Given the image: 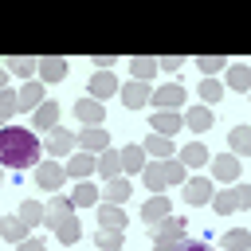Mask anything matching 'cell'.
<instances>
[{
  "label": "cell",
  "mask_w": 251,
  "mask_h": 251,
  "mask_svg": "<svg viewBox=\"0 0 251 251\" xmlns=\"http://www.w3.org/2000/svg\"><path fill=\"white\" fill-rule=\"evenodd\" d=\"M43 208H47L43 224H47V227H51L63 243H78L82 227H78V220H75V204H71V200H63V196H51Z\"/></svg>",
  "instance_id": "obj_2"
},
{
  "label": "cell",
  "mask_w": 251,
  "mask_h": 251,
  "mask_svg": "<svg viewBox=\"0 0 251 251\" xmlns=\"http://www.w3.org/2000/svg\"><path fill=\"white\" fill-rule=\"evenodd\" d=\"M71 204H75V208H90V204H98V188H94V184H86V180H78V188H75Z\"/></svg>",
  "instance_id": "obj_29"
},
{
  "label": "cell",
  "mask_w": 251,
  "mask_h": 251,
  "mask_svg": "<svg viewBox=\"0 0 251 251\" xmlns=\"http://www.w3.org/2000/svg\"><path fill=\"white\" fill-rule=\"evenodd\" d=\"M75 145H82V153L98 157L102 149H110V133H106L102 126H86L82 133H75Z\"/></svg>",
  "instance_id": "obj_4"
},
{
  "label": "cell",
  "mask_w": 251,
  "mask_h": 251,
  "mask_svg": "<svg viewBox=\"0 0 251 251\" xmlns=\"http://www.w3.org/2000/svg\"><path fill=\"white\" fill-rule=\"evenodd\" d=\"M149 102H153L157 110H176V106L184 102V90H180L176 82H169V86H157V90H149Z\"/></svg>",
  "instance_id": "obj_5"
},
{
  "label": "cell",
  "mask_w": 251,
  "mask_h": 251,
  "mask_svg": "<svg viewBox=\"0 0 251 251\" xmlns=\"http://www.w3.org/2000/svg\"><path fill=\"white\" fill-rule=\"evenodd\" d=\"M75 118H78L82 126H102V122H106V106L94 102V98H78V102H75Z\"/></svg>",
  "instance_id": "obj_6"
},
{
  "label": "cell",
  "mask_w": 251,
  "mask_h": 251,
  "mask_svg": "<svg viewBox=\"0 0 251 251\" xmlns=\"http://www.w3.org/2000/svg\"><path fill=\"white\" fill-rule=\"evenodd\" d=\"M224 63H227V59H220V55H200V59H196V67H200V71H204L208 78H212V75H216V71H220Z\"/></svg>",
  "instance_id": "obj_39"
},
{
  "label": "cell",
  "mask_w": 251,
  "mask_h": 251,
  "mask_svg": "<svg viewBox=\"0 0 251 251\" xmlns=\"http://www.w3.org/2000/svg\"><path fill=\"white\" fill-rule=\"evenodd\" d=\"M94 161H98V157H90V153H75V157L63 165V173L75 176V180H86V176L94 173Z\"/></svg>",
  "instance_id": "obj_15"
},
{
  "label": "cell",
  "mask_w": 251,
  "mask_h": 251,
  "mask_svg": "<svg viewBox=\"0 0 251 251\" xmlns=\"http://www.w3.org/2000/svg\"><path fill=\"white\" fill-rule=\"evenodd\" d=\"M188 129H196V133H204V129H212V110L208 106H188V114L180 118Z\"/></svg>",
  "instance_id": "obj_18"
},
{
  "label": "cell",
  "mask_w": 251,
  "mask_h": 251,
  "mask_svg": "<svg viewBox=\"0 0 251 251\" xmlns=\"http://www.w3.org/2000/svg\"><path fill=\"white\" fill-rule=\"evenodd\" d=\"M27 231H31V227H27L20 216H16V220H0V239H8V243H24Z\"/></svg>",
  "instance_id": "obj_21"
},
{
  "label": "cell",
  "mask_w": 251,
  "mask_h": 251,
  "mask_svg": "<svg viewBox=\"0 0 251 251\" xmlns=\"http://www.w3.org/2000/svg\"><path fill=\"white\" fill-rule=\"evenodd\" d=\"M165 216H169V200H165L161 192H157V196H149V200H145V208H141V220L153 227V224H157V220H165Z\"/></svg>",
  "instance_id": "obj_19"
},
{
  "label": "cell",
  "mask_w": 251,
  "mask_h": 251,
  "mask_svg": "<svg viewBox=\"0 0 251 251\" xmlns=\"http://www.w3.org/2000/svg\"><path fill=\"white\" fill-rule=\"evenodd\" d=\"M176 161H180V165H204V161H208V149H204L200 141H192V145H184V149H180V157H176Z\"/></svg>",
  "instance_id": "obj_31"
},
{
  "label": "cell",
  "mask_w": 251,
  "mask_h": 251,
  "mask_svg": "<svg viewBox=\"0 0 251 251\" xmlns=\"http://www.w3.org/2000/svg\"><path fill=\"white\" fill-rule=\"evenodd\" d=\"M247 204H251V188H224L220 196H212V208H216L220 216L239 212V208H247Z\"/></svg>",
  "instance_id": "obj_3"
},
{
  "label": "cell",
  "mask_w": 251,
  "mask_h": 251,
  "mask_svg": "<svg viewBox=\"0 0 251 251\" xmlns=\"http://www.w3.org/2000/svg\"><path fill=\"white\" fill-rule=\"evenodd\" d=\"M200 98H204V106L220 102V82H216V78H204V82H200Z\"/></svg>",
  "instance_id": "obj_40"
},
{
  "label": "cell",
  "mask_w": 251,
  "mask_h": 251,
  "mask_svg": "<svg viewBox=\"0 0 251 251\" xmlns=\"http://www.w3.org/2000/svg\"><path fill=\"white\" fill-rule=\"evenodd\" d=\"M94 169L102 173V180H114V176H122V153H114V149H102V153H98V161H94Z\"/></svg>",
  "instance_id": "obj_16"
},
{
  "label": "cell",
  "mask_w": 251,
  "mask_h": 251,
  "mask_svg": "<svg viewBox=\"0 0 251 251\" xmlns=\"http://www.w3.org/2000/svg\"><path fill=\"white\" fill-rule=\"evenodd\" d=\"M86 90H90V98H94V102H102V98H110V94H118V78H114L110 71H98V75H90V82H86Z\"/></svg>",
  "instance_id": "obj_9"
},
{
  "label": "cell",
  "mask_w": 251,
  "mask_h": 251,
  "mask_svg": "<svg viewBox=\"0 0 251 251\" xmlns=\"http://www.w3.org/2000/svg\"><path fill=\"white\" fill-rule=\"evenodd\" d=\"M39 153H43V145L35 141L31 129H24V126H4V129H0V169L20 173V169H27Z\"/></svg>",
  "instance_id": "obj_1"
},
{
  "label": "cell",
  "mask_w": 251,
  "mask_h": 251,
  "mask_svg": "<svg viewBox=\"0 0 251 251\" xmlns=\"http://www.w3.org/2000/svg\"><path fill=\"white\" fill-rule=\"evenodd\" d=\"M98 196H102V204H126L129 200V180L126 176H114V180H106L98 188Z\"/></svg>",
  "instance_id": "obj_11"
},
{
  "label": "cell",
  "mask_w": 251,
  "mask_h": 251,
  "mask_svg": "<svg viewBox=\"0 0 251 251\" xmlns=\"http://www.w3.org/2000/svg\"><path fill=\"white\" fill-rule=\"evenodd\" d=\"M157 239V251H176L184 243V235H153Z\"/></svg>",
  "instance_id": "obj_41"
},
{
  "label": "cell",
  "mask_w": 251,
  "mask_h": 251,
  "mask_svg": "<svg viewBox=\"0 0 251 251\" xmlns=\"http://www.w3.org/2000/svg\"><path fill=\"white\" fill-rule=\"evenodd\" d=\"M184 63H188L184 55H165V59H157V67H165V71H180Z\"/></svg>",
  "instance_id": "obj_42"
},
{
  "label": "cell",
  "mask_w": 251,
  "mask_h": 251,
  "mask_svg": "<svg viewBox=\"0 0 251 251\" xmlns=\"http://www.w3.org/2000/svg\"><path fill=\"white\" fill-rule=\"evenodd\" d=\"M184 200H188V204H208V200H212V180H204V176L188 180V188H184Z\"/></svg>",
  "instance_id": "obj_20"
},
{
  "label": "cell",
  "mask_w": 251,
  "mask_h": 251,
  "mask_svg": "<svg viewBox=\"0 0 251 251\" xmlns=\"http://www.w3.org/2000/svg\"><path fill=\"white\" fill-rule=\"evenodd\" d=\"M212 176L216 180H235L239 176V157H216L212 161Z\"/></svg>",
  "instance_id": "obj_24"
},
{
  "label": "cell",
  "mask_w": 251,
  "mask_h": 251,
  "mask_svg": "<svg viewBox=\"0 0 251 251\" xmlns=\"http://www.w3.org/2000/svg\"><path fill=\"white\" fill-rule=\"evenodd\" d=\"M149 126H153V133H157V137H173L184 122H180V114H176V110H153V122H149Z\"/></svg>",
  "instance_id": "obj_10"
},
{
  "label": "cell",
  "mask_w": 251,
  "mask_h": 251,
  "mask_svg": "<svg viewBox=\"0 0 251 251\" xmlns=\"http://www.w3.org/2000/svg\"><path fill=\"white\" fill-rule=\"evenodd\" d=\"M227 86L247 90V86H251V71H247V67H239V63H235V67H227Z\"/></svg>",
  "instance_id": "obj_35"
},
{
  "label": "cell",
  "mask_w": 251,
  "mask_h": 251,
  "mask_svg": "<svg viewBox=\"0 0 251 251\" xmlns=\"http://www.w3.org/2000/svg\"><path fill=\"white\" fill-rule=\"evenodd\" d=\"M16 102L20 110H39L47 98H43V82H24V90H16Z\"/></svg>",
  "instance_id": "obj_14"
},
{
  "label": "cell",
  "mask_w": 251,
  "mask_h": 251,
  "mask_svg": "<svg viewBox=\"0 0 251 251\" xmlns=\"http://www.w3.org/2000/svg\"><path fill=\"white\" fill-rule=\"evenodd\" d=\"M12 114H20V102H16V94L4 86V90H0V122H8Z\"/></svg>",
  "instance_id": "obj_38"
},
{
  "label": "cell",
  "mask_w": 251,
  "mask_h": 251,
  "mask_svg": "<svg viewBox=\"0 0 251 251\" xmlns=\"http://www.w3.org/2000/svg\"><path fill=\"white\" fill-rule=\"evenodd\" d=\"M63 176H67V173H63L59 161H39V165H35V180H39V188H51V192H55V188H63Z\"/></svg>",
  "instance_id": "obj_8"
},
{
  "label": "cell",
  "mask_w": 251,
  "mask_h": 251,
  "mask_svg": "<svg viewBox=\"0 0 251 251\" xmlns=\"http://www.w3.org/2000/svg\"><path fill=\"white\" fill-rule=\"evenodd\" d=\"M43 149H47V157H71V149H75V133L63 129V126H55Z\"/></svg>",
  "instance_id": "obj_7"
},
{
  "label": "cell",
  "mask_w": 251,
  "mask_h": 251,
  "mask_svg": "<svg viewBox=\"0 0 251 251\" xmlns=\"http://www.w3.org/2000/svg\"><path fill=\"white\" fill-rule=\"evenodd\" d=\"M122 102H126V110L149 106V86H145V82H126V86H122Z\"/></svg>",
  "instance_id": "obj_13"
},
{
  "label": "cell",
  "mask_w": 251,
  "mask_h": 251,
  "mask_svg": "<svg viewBox=\"0 0 251 251\" xmlns=\"http://www.w3.org/2000/svg\"><path fill=\"white\" fill-rule=\"evenodd\" d=\"M227 141H231V149L243 157V153H251V129L247 126H235L231 133H227Z\"/></svg>",
  "instance_id": "obj_30"
},
{
  "label": "cell",
  "mask_w": 251,
  "mask_h": 251,
  "mask_svg": "<svg viewBox=\"0 0 251 251\" xmlns=\"http://www.w3.org/2000/svg\"><path fill=\"white\" fill-rule=\"evenodd\" d=\"M129 67H133V82H145V78H153V75H157V59H149V55L129 59Z\"/></svg>",
  "instance_id": "obj_26"
},
{
  "label": "cell",
  "mask_w": 251,
  "mask_h": 251,
  "mask_svg": "<svg viewBox=\"0 0 251 251\" xmlns=\"http://www.w3.org/2000/svg\"><path fill=\"white\" fill-rule=\"evenodd\" d=\"M31 122H35L39 129H55V126H59V106H55V102H43V106L31 114Z\"/></svg>",
  "instance_id": "obj_25"
},
{
  "label": "cell",
  "mask_w": 251,
  "mask_h": 251,
  "mask_svg": "<svg viewBox=\"0 0 251 251\" xmlns=\"http://www.w3.org/2000/svg\"><path fill=\"white\" fill-rule=\"evenodd\" d=\"M141 149H145V157H173V141L169 137H157V133H149L145 141H141Z\"/></svg>",
  "instance_id": "obj_22"
},
{
  "label": "cell",
  "mask_w": 251,
  "mask_h": 251,
  "mask_svg": "<svg viewBox=\"0 0 251 251\" xmlns=\"http://www.w3.org/2000/svg\"><path fill=\"white\" fill-rule=\"evenodd\" d=\"M98 220L106 231H126V212L122 204H98Z\"/></svg>",
  "instance_id": "obj_17"
},
{
  "label": "cell",
  "mask_w": 251,
  "mask_h": 251,
  "mask_svg": "<svg viewBox=\"0 0 251 251\" xmlns=\"http://www.w3.org/2000/svg\"><path fill=\"white\" fill-rule=\"evenodd\" d=\"M161 173H165V184H180V180H184V165H180L176 157H165V161H161Z\"/></svg>",
  "instance_id": "obj_33"
},
{
  "label": "cell",
  "mask_w": 251,
  "mask_h": 251,
  "mask_svg": "<svg viewBox=\"0 0 251 251\" xmlns=\"http://www.w3.org/2000/svg\"><path fill=\"white\" fill-rule=\"evenodd\" d=\"M4 86H8V71L0 67V90H4Z\"/></svg>",
  "instance_id": "obj_46"
},
{
  "label": "cell",
  "mask_w": 251,
  "mask_h": 251,
  "mask_svg": "<svg viewBox=\"0 0 251 251\" xmlns=\"http://www.w3.org/2000/svg\"><path fill=\"white\" fill-rule=\"evenodd\" d=\"M94 243H98V247H102V251H118V247H122V243H126V231H106V227H102V231H98V239H94Z\"/></svg>",
  "instance_id": "obj_37"
},
{
  "label": "cell",
  "mask_w": 251,
  "mask_h": 251,
  "mask_svg": "<svg viewBox=\"0 0 251 251\" xmlns=\"http://www.w3.org/2000/svg\"><path fill=\"white\" fill-rule=\"evenodd\" d=\"M39 78H43V82H59V78H67V59H63V55H47V59H39Z\"/></svg>",
  "instance_id": "obj_12"
},
{
  "label": "cell",
  "mask_w": 251,
  "mask_h": 251,
  "mask_svg": "<svg viewBox=\"0 0 251 251\" xmlns=\"http://www.w3.org/2000/svg\"><path fill=\"white\" fill-rule=\"evenodd\" d=\"M0 126H4V122H0Z\"/></svg>",
  "instance_id": "obj_47"
},
{
  "label": "cell",
  "mask_w": 251,
  "mask_h": 251,
  "mask_svg": "<svg viewBox=\"0 0 251 251\" xmlns=\"http://www.w3.org/2000/svg\"><path fill=\"white\" fill-rule=\"evenodd\" d=\"M224 247L227 251H251V231H227L224 235Z\"/></svg>",
  "instance_id": "obj_36"
},
{
  "label": "cell",
  "mask_w": 251,
  "mask_h": 251,
  "mask_svg": "<svg viewBox=\"0 0 251 251\" xmlns=\"http://www.w3.org/2000/svg\"><path fill=\"white\" fill-rule=\"evenodd\" d=\"M176 251H212V247H208V243H200V239H192V243H188V239H184V243H180V247H176Z\"/></svg>",
  "instance_id": "obj_44"
},
{
  "label": "cell",
  "mask_w": 251,
  "mask_h": 251,
  "mask_svg": "<svg viewBox=\"0 0 251 251\" xmlns=\"http://www.w3.org/2000/svg\"><path fill=\"white\" fill-rule=\"evenodd\" d=\"M8 71L31 82V71H39V59H27V55H16V59H8Z\"/></svg>",
  "instance_id": "obj_28"
},
{
  "label": "cell",
  "mask_w": 251,
  "mask_h": 251,
  "mask_svg": "<svg viewBox=\"0 0 251 251\" xmlns=\"http://www.w3.org/2000/svg\"><path fill=\"white\" fill-rule=\"evenodd\" d=\"M149 231H153V235H184V220H173V216H165V220H157Z\"/></svg>",
  "instance_id": "obj_34"
},
{
  "label": "cell",
  "mask_w": 251,
  "mask_h": 251,
  "mask_svg": "<svg viewBox=\"0 0 251 251\" xmlns=\"http://www.w3.org/2000/svg\"><path fill=\"white\" fill-rule=\"evenodd\" d=\"M145 165H149L145 149H141V145H126V153H122V169H126V173H141Z\"/></svg>",
  "instance_id": "obj_23"
},
{
  "label": "cell",
  "mask_w": 251,
  "mask_h": 251,
  "mask_svg": "<svg viewBox=\"0 0 251 251\" xmlns=\"http://www.w3.org/2000/svg\"><path fill=\"white\" fill-rule=\"evenodd\" d=\"M43 216H47V208H43L39 200H24V204H20V220H24L27 227H35V224H43Z\"/></svg>",
  "instance_id": "obj_27"
},
{
  "label": "cell",
  "mask_w": 251,
  "mask_h": 251,
  "mask_svg": "<svg viewBox=\"0 0 251 251\" xmlns=\"http://www.w3.org/2000/svg\"><path fill=\"white\" fill-rule=\"evenodd\" d=\"M16 247H20V251H47V247H43V243H39V239H31V235H27V239H24V243H16Z\"/></svg>",
  "instance_id": "obj_43"
},
{
  "label": "cell",
  "mask_w": 251,
  "mask_h": 251,
  "mask_svg": "<svg viewBox=\"0 0 251 251\" xmlns=\"http://www.w3.org/2000/svg\"><path fill=\"white\" fill-rule=\"evenodd\" d=\"M90 63H98V67H102V71H110V63H118V59H114V55H94V59H90Z\"/></svg>",
  "instance_id": "obj_45"
},
{
  "label": "cell",
  "mask_w": 251,
  "mask_h": 251,
  "mask_svg": "<svg viewBox=\"0 0 251 251\" xmlns=\"http://www.w3.org/2000/svg\"><path fill=\"white\" fill-rule=\"evenodd\" d=\"M141 176H145V188H153V196H157V188H165V173H161V161H149V165L141 169Z\"/></svg>",
  "instance_id": "obj_32"
}]
</instances>
